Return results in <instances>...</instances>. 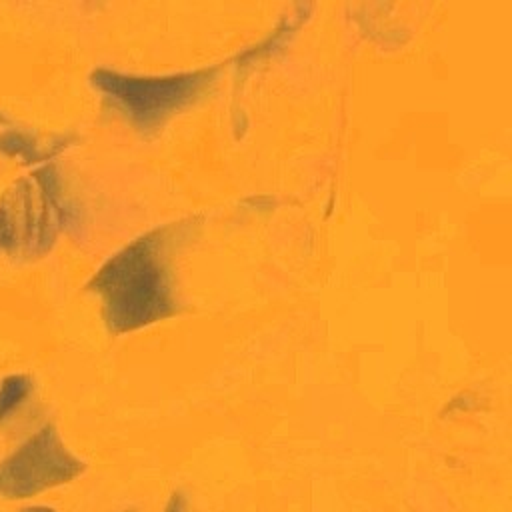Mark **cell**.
Here are the masks:
<instances>
[{
    "label": "cell",
    "mask_w": 512,
    "mask_h": 512,
    "mask_svg": "<svg viewBox=\"0 0 512 512\" xmlns=\"http://www.w3.org/2000/svg\"><path fill=\"white\" fill-rule=\"evenodd\" d=\"M166 512H188L184 498L180 494H174L170 504H168V508H166Z\"/></svg>",
    "instance_id": "6da1fadb"
}]
</instances>
